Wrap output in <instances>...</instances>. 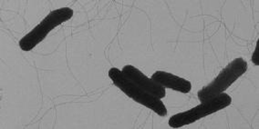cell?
Masks as SVG:
<instances>
[{"mask_svg": "<svg viewBox=\"0 0 259 129\" xmlns=\"http://www.w3.org/2000/svg\"><path fill=\"white\" fill-rule=\"evenodd\" d=\"M108 75L116 87L120 88L126 96L133 98L135 102L139 103L141 105L148 107L151 110L155 112L157 115L161 116H165L167 115L166 107L162 103L161 98L144 91V89L133 83L130 79L125 77L121 70L112 68L109 70Z\"/></svg>", "mask_w": 259, "mask_h": 129, "instance_id": "6da1fadb", "label": "cell"}, {"mask_svg": "<svg viewBox=\"0 0 259 129\" xmlns=\"http://www.w3.org/2000/svg\"><path fill=\"white\" fill-rule=\"evenodd\" d=\"M247 63L242 57H237L220 72L211 83L205 86L197 93L201 102L207 101L224 93L235 83L237 79L245 74L247 70Z\"/></svg>", "mask_w": 259, "mask_h": 129, "instance_id": "7a4b0ae2", "label": "cell"}, {"mask_svg": "<svg viewBox=\"0 0 259 129\" xmlns=\"http://www.w3.org/2000/svg\"><path fill=\"white\" fill-rule=\"evenodd\" d=\"M232 98L226 93H221L213 99L207 101L201 102L199 106L182 113L172 115L169 119V125L171 128H179L186 124H193L195 121L213 114L218 111L222 110L227 106H230Z\"/></svg>", "mask_w": 259, "mask_h": 129, "instance_id": "3957f363", "label": "cell"}, {"mask_svg": "<svg viewBox=\"0 0 259 129\" xmlns=\"http://www.w3.org/2000/svg\"><path fill=\"white\" fill-rule=\"evenodd\" d=\"M125 77L130 79L133 83L138 86L139 88L144 89V91L152 94L159 98H163L165 97V88H162L159 84L154 82L153 79H149L145 75L137 70L134 66L127 64L121 70Z\"/></svg>", "mask_w": 259, "mask_h": 129, "instance_id": "277c9868", "label": "cell"}, {"mask_svg": "<svg viewBox=\"0 0 259 129\" xmlns=\"http://www.w3.org/2000/svg\"><path fill=\"white\" fill-rule=\"evenodd\" d=\"M151 79L162 88H170L178 92L189 93L192 89V84L189 80L164 71H156Z\"/></svg>", "mask_w": 259, "mask_h": 129, "instance_id": "5b68a950", "label": "cell"}, {"mask_svg": "<svg viewBox=\"0 0 259 129\" xmlns=\"http://www.w3.org/2000/svg\"><path fill=\"white\" fill-rule=\"evenodd\" d=\"M72 16H73V10L70 8H63V9L51 11V13L42 20L40 24H42V26L46 28L49 32H51L52 29L60 26V24L70 20L72 18Z\"/></svg>", "mask_w": 259, "mask_h": 129, "instance_id": "8992f818", "label": "cell"}, {"mask_svg": "<svg viewBox=\"0 0 259 129\" xmlns=\"http://www.w3.org/2000/svg\"><path fill=\"white\" fill-rule=\"evenodd\" d=\"M49 31L42 26V24H38L37 27L33 28L30 32L28 33L25 37L19 40V46L23 51L32 50L35 46L38 45L40 42L47 37Z\"/></svg>", "mask_w": 259, "mask_h": 129, "instance_id": "52a82bcc", "label": "cell"}, {"mask_svg": "<svg viewBox=\"0 0 259 129\" xmlns=\"http://www.w3.org/2000/svg\"><path fill=\"white\" fill-rule=\"evenodd\" d=\"M252 62L254 63L255 66H258L259 64V60H258V44L256 45V47H255V50H254V53L253 54V56H252Z\"/></svg>", "mask_w": 259, "mask_h": 129, "instance_id": "ba28073f", "label": "cell"}]
</instances>
